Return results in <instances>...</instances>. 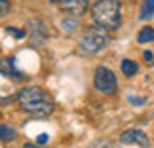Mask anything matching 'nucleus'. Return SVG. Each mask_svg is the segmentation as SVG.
<instances>
[{"mask_svg":"<svg viewBox=\"0 0 154 148\" xmlns=\"http://www.w3.org/2000/svg\"><path fill=\"white\" fill-rule=\"evenodd\" d=\"M17 103L25 112L34 114V116H48L53 112V103L50 95L36 86L21 89L19 95H17Z\"/></svg>","mask_w":154,"mask_h":148,"instance_id":"nucleus-1","label":"nucleus"},{"mask_svg":"<svg viewBox=\"0 0 154 148\" xmlns=\"http://www.w3.org/2000/svg\"><path fill=\"white\" fill-rule=\"evenodd\" d=\"M91 17L101 29L114 31L120 27V2L118 0H97L91 8Z\"/></svg>","mask_w":154,"mask_h":148,"instance_id":"nucleus-2","label":"nucleus"},{"mask_svg":"<svg viewBox=\"0 0 154 148\" xmlns=\"http://www.w3.org/2000/svg\"><path fill=\"white\" fill-rule=\"evenodd\" d=\"M109 44V36L101 27H90L80 38V50L86 53H97Z\"/></svg>","mask_w":154,"mask_h":148,"instance_id":"nucleus-3","label":"nucleus"},{"mask_svg":"<svg viewBox=\"0 0 154 148\" xmlns=\"http://www.w3.org/2000/svg\"><path fill=\"white\" fill-rule=\"evenodd\" d=\"M93 84L101 93L105 95H112L118 89V80L112 70H109L106 67H97L95 74H93Z\"/></svg>","mask_w":154,"mask_h":148,"instance_id":"nucleus-4","label":"nucleus"},{"mask_svg":"<svg viewBox=\"0 0 154 148\" xmlns=\"http://www.w3.org/2000/svg\"><path fill=\"white\" fill-rule=\"evenodd\" d=\"M120 140L124 144H137L141 148H149L150 146L149 137H146L145 131H141V129H126V131L120 135Z\"/></svg>","mask_w":154,"mask_h":148,"instance_id":"nucleus-5","label":"nucleus"},{"mask_svg":"<svg viewBox=\"0 0 154 148\" xmlns=\"http://www.w3.org/2000/svg\"><path fill=\"white\" fill-rule=\"evenodd\" d=\"M88 2H90V0H61V2H59V8H61L65 14L80 17L88 10Z\"/></svg>","mask_w":154,"mask_h":148,"instance_id":"nucleus-6","label":"nucleus"},{"mask_svg":"<svg viewBox=\"0 0 154 148\" xmlns=\"http://www.w3.org/2000/svg\"><path fill=\"white\" fill-rule=\"evenodd\" d=\"M29 34L32 38V44H42L48 38V31H46V25L38 19H31L29 21Z\"/></svg>","mask_w":154,"mask_h":148,"instance_id":"nucleus-7","label":"nucleus"},{"mask_svg":"<svg viewBox=\"0 0 154 148\" xmlns=\"http://www.w3.org/2000/svg\"><path fill=\"white\" fill-rule=\"evenodd\" d=\"M0 70H2L4 76L14 78V80H23V78H25V74H21L19 70L15 68V59L14 57H4L2 63H0Z\"/></svg>","mask_w":154,"mask_h":148,"instance_id":"nucleus-8","label":"nucleus"},{"mask_svg":"<svg viewBox=\"0 0 154 148\" xmlns=\"http://www.w3.org/2000/svg\"><path fill=\"white\" fill-rule=\"evenodd\" d=\"M150 17H154V0H145L143 6H141L139 19L145 21V19H150Z\"/></svg>","mask_w":154,"mask_h":148,"instance_id":"nucleus-9","label":"nucleus"},{"mask_svg":"<svg viewBox=\"0 0 154 148\" xmlns=\"http://www.w3.org/2000/svg\"><path fill=\"white\" fill-rule=\"evenodd\" d=\"M137 70H139V65L135 61H131V59H124L122 61V72L126 76H133Z\"/></svg>","mask_w":154,"mask_h":148,"instance_id":"nucleus-10","label":"nucleus"},{"mask_svg":"<svg viewBox=\"0 0 154 148\" xmlns=\"http://www.w3.org/2000/svg\"><path fill=\"white\" fill-rule=\"evenodd\" d=\"M137 40H139V44H149V42H154V29H152V27L143 29V31L139 32Z\"/></svg>","mask_w":154,"mask_h":148,"instance_id":"nucleus-11","label":"nucleus"},{"mask_svg":"<svg viewBox=\"0 0 154 148\" xmlns=\"http://www.w3.org/2000/svg\"><path fill=\"white\" fill-rule=\"evenodd\" d=\"M61 27H63L65 32H70V34H72L76 29H78V19H76V17H74V19H65L61 23Z\"/></svg>","mask_w":154,"mask_h":148,"instance_id":"nucleus-12","label":"nucleus"},{"mask_svg":"<svg viewBox=\"0 0 154 148\" xmlns=\"http://www.w3.org/2000/svg\"><path fill=\"white\" fill-rule=\"evenodd\" d=\"M0 133H2V140H4V143H8V140H14V139H15V129H11V127H8V125H2Z\"/></svg>","mask_w":154,"mask_h":148,"instance_id":"nucleus-13","label":"nucleus"},{"mask_svg":"<svg viewBox=\"0 0 154 148\" xmlns=\"http://www.w3.org/2000/svg\"><path fill=\"white\" fill-rule=\"evenodd\" d=\"M90 148H118V146L109 143V140H97V143H93Z\"/></svg>","mask_w":154,"mask_h":148,"instance_id":"nucleus-14","label":"nucleus"},{"mask_svg":"<svg viewBox=\"0 0 154 148\" xmlns=\"http://www.w3.org/2000/svg\"><path fill=\"white\" fill-rule=\"evenodd\" d=\"M6 32H8V34H14L15 38H25V31H17L15 27H6Z\"/></svg>","mask_w":154,"mask_h":148,"instance_id":"nucleus-15","label":"nucleus"},{"mask_svg":"<svg viewBox=\"0 0 154 148\" xmlns=\"http://www.w3.org/2000/svg\"><path fill=\"white\" fill-rule=\"evenodd\" d=\"M10 14V2L8 0H0V15Z\"/></svg>","mask_w":154,"mask_h":148,"instance_id":"nucleus-16","label":"nucleus"},{"mask_svg":"<svg viewBox=\"0 0 154 148\" xmlns=\"http://www.w3.org/2000/svg\"><path fill=\"white\" fill-rule=\"evenodd\" d=\"M128 101H129V103H135L137 106H139V104H145V99H141V97H129Z\"/></svg>","mask_w":154,"mask_h":148,"instance_id":"nucleus-17","label":"nucleus"},{"mask_svg":"<svg viewBox=\"0 0 154 148\" xmlns=\"http://www.w3.org/2000/svg\"><path fill=\"white\" fill-rule=\"evenodd\" d=\"M143 57H145V61H146V63H150V65L154 63V59H152V53H150V51H145V53H143Z\"/></svg>","mask_w":154,"mask_h":148,"instance_id":"nucleus-18","label":"nucleus"},{"mask_svg":"<svg viewBox=\"0 0 154 148\" xmlns=\"http://www.w3.org/2000/svg\"><path fill=\"white\" fill-rule=\"evenodd\" d=\"M46 143H48V135H38V144H46Z\"/></svg>","mask_w":154,"mask_h":148,"instance_id":"nucleus-19","label":"nucleus"},{"mask_svg":"<svg viewBox=\"0 0 154 148\" xmlns=\"http://www.w3.org/2000/svg\"><path fill=\"white\" fill-rule=\"evenodd\" d=\"M23 148H44V146H40V144H31V143H27V144H23Z\"/></svg>","mask_w":154,"mask_h":148,"instance_id":"nucleus-20","label":"nucleus"},{"mask_svg":"<svg viewBox=\"0 0 154 148\" xmlns=\"http://www.w3.org/2000/svg\"><path fill=\"white\" fill-rule=\"evenodd\" d=\"M50 2H51V4H59V2H61V0H50Z\"/></svg>","mask_w":154,"mask_h":148,"instance_id":"nucleus-21","label":"nucleus"}]
</instances>
